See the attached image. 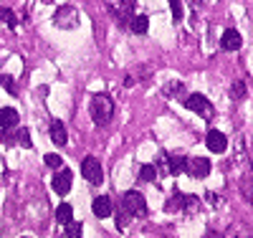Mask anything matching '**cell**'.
Instances as JSON below:
<instances>
[{
	"mask_svg": "<svg viewBox=\"0 0 253 238\" xmlns=\"http://www.w3.org/2000/svg\"><path fill=\"white\" fill-rule=\"evenodd\" d=\"M210 170H213V165H210L208 157H190V160H187V172H190L193 178H198V180L208 178Z\"/></svg>",
	"mask_w": 253,
	"mask_h": 238,
	"instance_id": "cell-8",
	"label": "cell"
},
{
	"mask_svg": "<svg viewBox=\"0 0 253 238\" xmlns=\"http://www.w3.org/2000/svg\"><path fill=\"white\" fill-rule=\"evenodd\" d=\"M180 172H187V157L170 155V175H180Z\"/></svg>",
	"mask_w": 253,
	"mask_h": 238,
	"instance_id": "cell-17",
	"label": "cell"
},
{
	"mask_svg": "<svg viewBox=\"0 0 253 238\" xmlns=\"http://www.w3.org/2000/svg\"><path fill=\"white\" fill-rule=\"evenodd\" d=\"M187 5H193V8H200V5H203V0H187Z\"/></svg>",
	"mask_w": 253,
	"mask_h": 238,
	"instance_id": "cell-30",
	"label": "cell"
},
{
	"mask_svg": "<svg viewBox=\"0 0 253 238\" xmlns=\"http://www.w3.org/2000/svg\"><path fill=\"white\" fill-rule=\"evenodd\" d=\"M51 140H53L56 147L66 144V124H63L61 119H53V122H51Z\"/></svg>",
	"mask_w": 253,
	"mask_h": 238,
	"instance_id": "cell-14",
	"label": "cell"
},
{
	"mask_svg": "<svg viewBox=\"0 0 253 238\" xmlns=\"http://www.w3.org/2000/svg\"><path fill=\"white\" fill-rule=\"evenodd\" d=\"M126 28H129L132 33H137V36H144L147 28H150V20H147V15H137L134 13V18L129 20V26H126Z\"/></svg>",
	"mask_w": 253,
	"mask_h": 238,
	"instance_id": "cell-15",
	"label": "cell"
},
{
	"mask_svg": "<svg viewBox=\"0 0 253 238\" xmlns=\"http://www.w3.org/2000/svg\"><path fill=\"white\" fill-rule=\"evenodd\" d=\"M89 112H91V119H94L96 127H107V124L114 119V99H112L107 92L94 94Z\"/></svg>",
	"mask_w": 253,
	"mask_h": 238,
	"instance_id": "cell-1",
	"label": "cell"
},
{
	"mask_svg": "<svg viewBox=\"0 0 253 238\" xmlns=\"http://www.w3.org/2000/svg\"><path fill=\"white\" fill-rule=\"evenodd\" d=\"M182 89H185V86L180 81H172V84H167L165 89H162V94L165 96H177V94H182Z\"/></svg>",
	"mask_w": 253,
	"mask_h": 238,
	"instance_id": "cell-24",
	"label": "cell"
},
{
	"mask_svg": "<svg viewBox=\"0 0 253 238\" xmlns=\"http://www.w3.org/2000/svg\"><path fill=\"white\" fill-rule=\"evenodd\" d=\"M167 208L170 210H182V213H198L200 210V200L193 195H182V192H175V195L167 200Z\"/></svg>",
	"mask_w": 253,
	"mask_h": 238,
	"instance_id": "cell-7",
	"label": "cell"
},
{
	"mask_svg": "<svg viewBox=\"0 0 253 238\" xmlns=\"http://www.w3.org/2000/svg\"><path fill=\"white\" fill-rule=\"evenodd\" d=\"M0 86H5L8 89V94H18V89H15V81H13V76H8V74H0Z\"/></svg>",
	"mask_w": 253,
	"mask_h": 238,
	"instance_id": "cell-25",
	"label": "cell"
},
{
	"mask_svg": "<svg viewBox=\"0 0 253 238\" xmlns=\"http://www.w3.org/2000/svg\"><path fill=\"white\" fill-rule=\"evenodd\" d=\"M71 183H74V175H71V170H63L58 167V172L53 175V190L58 192V195H66V192L71 190Z\"/></svg>",
	"mask_w": 253,
	"mask_h": 238,
	"instance_id": "cell-10",
	"label": "cell"
},
{
	"mask_svg": "<svg viewBox=\"0 0 253 238\" xmlns=\"http://www.w3.org/2000/svg\"><path fill=\"white\" fill-rule=\"evenodd\" d=\"M18 122H20V114L13 109V106H3V109H0V127L3 129H15Z\"/></svg>",
	"mask_w": 253,
	"mask_h": 238,
	"instance_id": "cell-13",
	"label": "cell"
},
{
	"mask_svg": "<svg viewBox=\"0 0 253 238\" xmlns=\"http://www.w3.org/2000/svg\"><path fill=\"white\" fill-rule=\"evenodd\" d=\"M46 165L53 167V170H58V167H63V160L58 155H46Z\"/></svg>",
	"mask_w": 253,
	"mask_h": 238,
	"instance_id": "cell-28",
	"label": "cell"
},
{
	"mask_svg": "<svg viewBox=\"0 0 253 238\" xmlns=\"http://www.w3.org/2000/svg\"><path fill=\"white\" fill-rule=\"evenodd\" d=\"M0 20H5L8 23V28H18V18H15V13L10 10V8H0Z\"/></svg>",
	"mask_w": 253,
	"mask_h": 238,
	"instance_id": "cell-22",
	"label": "cell"
},
{
	"mask_svg": "<svg viewBox=\"0 0 253 238\" xmlns=\"http://www.w3.org/2000/svg\"><path fill=\"white\" fill-rule=\"evenodd\" d=\"M122 205L132 213V218H147V213H150V208H147V200L142 198V192H137V190L126 192V195L122 198Z\"/></svg>",
	"mask_w": 253,
	"mask_h": 238,
	"instance_id": "cell-4",
	"label": "cell"
},
{
	"mask_svg": "<svg viewBox=\"0 0 253 238\" xmlns=\"http://www.w3.org/2000/svg\"><path fill=\"white\" fill-rule=\"evenodd\" d=\"M104 5L119 26H129V20L134 18V0H104Z\"/></svg>",
	"mask_w": 253,
	"mask_h": 238,
	"instance_id": "cell-2",
	"label": "cell"
},
{
	"mask_svg": "<svg viewBox=\"0 0 253 238\" xmlns=\"http://www.w3.org/2000/svg\"><path fill=\"white\" fill-rule=\"evenodd\" d=\"M53 23H56L58 28H63V31H74V28H79V23H81L79 10H76L74 5H61V8L56 10V15H53Z\"/></svg>",
	"mask_w": 253,
	"mask_h": 238,
	"instance_id": "cell-3",
	"label": "cell"
},
{
	"mask_svg": "<svg viewBox=\"0 0 253 238\" xmlns=\"http://www.w3.org/2000/svg\"><path fill=\"white\" fill-rule=\"evenodd\" d=\"M241 192H243L246 200H253V172L251 170H248V175L241 180Z\"/></svg>",
	"mask_w": 253,
	"mask_h": 238,
	"instance_id": "cell-18",
	"label": "cell"
},
{
	"mask_svg": "<svg viewBox=\"0 0 253 238\" xmlns=\"http://www.w3.org/2000/svg\"><path fill=\"white\" fill-rule=\"evenodd\" d=\"M18 142L23 147H31V135L26 132V129H20V132H18Z\"/></svg>",
	"mask_w": 253,
	"mask_h": 238,
	"instance_id": "cell-29",
	"label": "cell"
},
{
	"mask_svg": "<svg viewBox=\"0 0 253 238\" xmlns=\"http://www.w3.org/2000/svg\"><path fill=\"white\" fill-rule=\"evenodd\" d=\"M155 167H157V175H160V172H162V175H170V155H157Z\"/></svg>",
	"mask_w": 253,
	"mask_h": 238,
	"instance_id": "cell-23",
	"label": "cell"
},
{
	"mask_svg": "<svg viewBox=\"0 0 253 238\" xmlns=\"http://www.w3.org/2000/svg\"><path fill=\"white\" fill-rule=\"evenodd\" d=\"M246 94H248V89H246V84H243V81H236L233 86H230V99H233V101L246 99Z\"/></svg>",
	"mask_w": 253,
	"mask_h": 238,
	"instance_id": "cell-21",
	"label": "cell"
},
{
	"mask_svg": "<svg viewBox=\"0 0 253 238\" xmlns=\"http://www.w3.org/2000/svg\"><path fill=\"white\" fill-rule=\"evenodd\" d=\"M241 43H243V38H241V33H238L236 28H228V31L220 36V48H223L225 53L238 51V48H241Z\"/></svg>",
	"mask_w": 253,
	"mask_h": 238,
	"instance_id": "cell-11",
	"label": "cell"
},
{
	"mask_svg": "<svg viewBox=\"0 0 253 238\" xmlns=\"http://www.w3.org/2000/svg\"><path fill=\"white\" fill-rule=\"evenodd\" d=\"M56 221H58L61 226L71 223V221H74V208H71L69 203H61V205L56 208Z\"/></svg>",
	"mask_w": 253,
	"mask_h": 238,
	"instance_id": "cell-16",
	"label": "cell"
},
{
	"mask_svg": "<svg viewBox=\"0 0 253 238\" xmlns=\"http://www.w3.org/2000/svg\"><path fill=\"white\" fill-rule=\"evenodd\" d=\"M43 3H51V0H43Z\"/></svg>",
	"mask_w": 253,
	"mask_h": 238,
	"instance_id": "cell-32",
	"label": "cell"
},
{
	"mask_svg": "<svg viewBox=\"0 0 253 238\" xmlns=\"http://www.w3.org/2000/svg\"><path fill=\"white\" fill-rule=\"evenodd\" d=\"M5 140V129H3V132H0V142H3Z\"/></svg>",
	"mask_w": 253,
	"mask_h": 238,
	"instance_id": "cell-31",
	"label": "cell"
},
{
	"mask_svg": "<svg viewBox=\"0 0 253 238\" xmlns=\"http://www.w3.org/2000/svg\"><path fill=\"white\" fill-rule=\"evenodd\" d=\"M170 8H172V18L180 23V20H182V3H180V0H170Z\"/></svg>",
	"mask_w": 253,
	"mask_h": 238,
	"instance_id": "cell-27",
	"label": "cell"
},
{
	"mask_svg": "<svg viewBox=\"0 0 253 238\" xmlns=\"http://www.w3.org/2000/svg\"><path fill=\"white\" fill-rule=\"evenodd\" d=\"M91 210H94L96 218H109V215H114V203H112V198H107V195H99V198H94Z\"/></svg>",
	"mask_w": 253,
	"mask_h": 238,
	"instance_id": "cell-12",
	"label": "cell"
},
{
	"mask_svg": "<svg viewBox=\"0 0 253 238\" xmlns=\"http://www.w3.org/2000/svg\"><path fill=\"white\" fill-rule=\"evenodd\" d=\"M157 178V167L155 165H142L139 167V180L142 183H152Z\"/></svg>",
	"mask_w": 253,
	"mask_h": 238,
	"instance_id": "cell-20",
	"label": "cell"
},
{
	"mask_svg": "<svg viewBox=\"0 0 253 238\" xmlns=\"http://www.w3.org/2000/svg\"><path fill=\"white\" fill-rule=\"evenodd\" d=\"M66 238H81V223H66V233H63Z\"/></svg>",
	"mask_w": 253,
	"mask_h": 238,
	"instance_id": "cell-26",
	"label": "cell"
},
{
	"mask_svg": "<svg viewBox=\"0 0 253 238\" xmlns=\"http://www.w3.org/2000/svg\"><path fill=\"white\" fill-rule=\"evenodd\" d=\"M114 215H117V228H119V231H124V226L132 221V213L126 210L124 205H122V208H117V210H114Z\"/></svg>",
	"mask_w": 253,
	"mask_h": 238,
	"instance_id": "cell-19",
	"label": "cell"
},
{
	"mask_svg": "<svg viewBox=\"0 0 253 238\" xmlns=\"http://www.w3.org/2000/svg\"><path fill=\"white\" fill-rule=\"evenodd\" d=\"M205 144L210 152H215V155H223L225 149H228V137L220 132V129H210L208 137H205Z\"/></svg>",
	"mask_w": 253,
	"mask_h": 238,
	"instance_id": "cell-9",
	"label": "cell"
},
{
	"mask_svg": "<svg viewBox=\"0 0 253 238\" xmlns=\"http://www.w3.org/2000/svg\"><path fill=\"white\" fill-rule=\"evenodd\" d=\"M81 175L86 183L91 185H101L104 183V170H101V162L96 157H84L81 160Z\"/></svg>",
	"mask_w": 253,
	"mask_h": 238,
	"instance_id": "cell-6",
	"label": "cell"
},
{
	"mask_svg": "<svg viewBox=\"0 0 253 238\" xmlns=\"http://www.w3.org/2000/svg\"><path fill=\"white\" fill-rule=\"evenodd\" d=\"M185 106L190 112H195L198 117H203V119H213V104H210L203 94H190V96H185Z\"/></svg>",
	"mask_w": 253,
	"mask_h": 238,
	"instance_id": "cell-5",
	"label": "cell"
}]
</instances>
